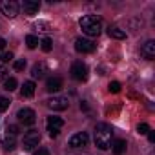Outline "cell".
<instances>
[{
  "instance_id": "obj_23",
  "label": "cell",
  "mask_w": 155,
  "mask_h": 155,
  "mask_svg": "<svg viewBox=\"0 0 155 155\" xmlns=\"http://www.w3.org/2000/svg\"><path fill=\"white\" fill-rule=\"evenodd\" d=\"M9 60H13L11 51H0V62H9Z\"/></svg>"
},
{
  "instance_id": "obj_24",
  "label": "cell",
  "mask_w": 155,
  "mask_h": 155,
  "mask_svg": "<svg viewBox=\"0 0 155 155\" xmlns=\"http://www.w3.org/2000/svg\"><path fill=\"white\" fill-rule=\"evenodd\" d=\"M137 131H139V133H140V135H146V133H148V131H150V126H148V124H146V122H140V124H139V126H137Z\"/></svg>"
},
{
  "instance_id": "obj_19",
  "label": "cell",
  "mask_w": 155,
  "mask_h": 155,
  "mask_svg": "<svg viewBox=\"0 0 155 155\" xmlns=\"http://www.w3.org/2000/svg\"><path fill=\"white\" fill-rule=\"evenodd\" d=\"M17 86H18V82H17L15 77H8V79L4 81V90H8V91H15Z\"/></svg>"
},
{
  "instance_id": "obj_7",
  "label": "cell",
  "mask_w": 155,
  "mask_h": 155,
  "mask_svg": "<svg viewBox=\"0 0 155 155\" xmlns=\"http://www.w3.org/2000/svg\"><path fill=\"white\" fill-rule=\"evenodd\" d=\"M46 104H48V108L53 110V111H64V110H68L69 101H68L66 97H51Z\"/></svg>"
},
{
  "instance_id": "obj_15",
  "label": "cell",
  "mask_w": 155,
  "mask_h": 155,
  "mask_svg": "<svg viewBox=\"0 0 155 155\" xmlns=\"http://www.w3.org/2000/svg\"><path fill=\"white\" fill-rule=\"evenodd\" d=\"M108 35H110L111 38H117V40L126 38V31H122V29L117 28V26H110V28H108Z\"/></svg>"
},
{
  "instance_id": "obj_6",
  "label": "cell",
  "mask_w": 155,
  "mask_h": 155,
  "mask_svg": "<svg viewBox=\"0 0 155 155\" xmlns=\"http://www.w3.org/2000/svg\"><path fill=\"white\" fill-rule=\"evenodd\" d=\"M38 142H40V133H38L37 130L28 131V133L24 135V140H22V144H24V150H26V151H29V150H33L35 146H38Z\"/></svg>"
},
{
  "instance_id": "obj_4",
  "label": "cell",
  "mask_w": 155,
  "mask_h": 155,
  "mask_svg": "<svg viewBox=\"0 0 155 155\" xmlns=\"http://www.w3.org/2000/svg\"><path fill=\"white\" fill-rule=\"evenodd\" d=\"M46 126H48V133H49V137L55 139V137H58L60 128L64 126V120H62L60 117H48Z\"/></svg>"
},
{
  "instance_id": "obj_22",
  "label": "cell",
  "mask_w": 155,
  "mask_h": 155,
  "mask_svg": "<svg viewBox=\"0 0 155 155\" xmlns=\"http://www.w3.org/2000/svg\"><path fill=\"white\" fill-rule=\"evenodd\" d=\"M9 104H11V101H9L8 97H2V95H0V111H6V110L9 108Z\"/></svg>"
},
{
  "instance_id": "obj_18",
  "label": "cell",
  "mask_w": 155,
  "mask_h": 155,
  "mask_svg": "<svg viewBox=\"0 0 155 155\" xmlns=\"http://www.w3.org/2000/svg\"><path fill=\"white\" fill-rule=\"evenodd\" d=\"M2 146H4L6 150H13V148L17 146V135L8 133V135L4 137V140H2Z\"/></svg>"
},
{
  "instance_id": "obj_21",
  "label": "cell",
  "mask_w": 155,
  "mask_h": 155,
  "mask_svg": "<svg viewBox=\"0 0 155 155\" xmlns=\"http://www.w3.org/2000/svg\"><path fill=\"white\" fill-rule=\"evenodd\" d=\"M38 44H40L42 51H46V53H48V51H51V48H53V42H51V38H48V37H46V38H42Z\"/></svg>"
},
{
  "instance_id": "obj_9",
  "label": "cell",
  "mask_w": 155,
  "mask_h": 155,
  "mask_svg": "<svg viewBox=\"0 0 155 155\" xmlns=\"http://www.w3.org/2000/svg\"><path fill=\"white\" fill-rule=\"evenodd\" d=\"M88 142H90V135L86 131H79V133H75L69 139V146L71 148H84V146H88Z\"/></svg>"
},
{
  "instance_id": "obj_17",
  "label": "cell",
  "mask_w": 155,
  "mask_h": 155,
  "mask_svg": "<svg viewBox=\"0 0 155 155\" xmlns=\"http://www.w3.org/2000/svg\"><path fill=\"white\" fill-rule=\"evenodd\" d=\"M126 140H122V139H117L113 144H111V150H113V153L115 155H122L124 151H126Z\"/></svg>"
},
{
  "instance_id": "obj_14",
  "label": "cell",
  "mask_w": 155,
  "mask_h": 155,
  "mask_svg": "<svg viewBox=\"0 0 155 155\" xmlns=\"http://www.w3.org/2000/svg\"><path fill=\"white\" fill-rule=\"evenodd\" d=\"M46 73H48V66H46L44 62L35 64V66H33V69H31V77H33V79H42Z\"/></svg>"
},
{
  "instance_id": "obj_8",
  "label": "cell",
  "mask_w": 155,
  "mask_h": 155,
  "mask_svg": "<svg viewBox=\"0 0 155 155\" xmlns=\"http://www.w3.org/2000/svg\"><path fill=\"white\" fill-rule=\"evenodd\" d=\"M17 117H18V120H20L22 124H26V126H31V124H35V120H37V113H35L31 108H22V110H18Z\"/></svg>"
},
{
  "instance_id": "obj_12",
  "label": "cell",
  "mask_w": 155,
  "mask_h": 155,
  "mask_svg": "<svg viewBox=\"0 0 155 155\" xmlns=\"http://www.w3.org/2000/svg\"><path fill=\"white\" fill-rule=\"evenodd\" d=\"M140 55H142L146 60H153V58H155V40L144 42L142 48H140Z\"/></svg>"
},
{
  "instance_id": "obj_30",
  "label": "cell",
  "mask_w": 155,
  "mask_h": 155,
  "mask_svg": "<svg viewBox=\"0 0 155 155\" xmlns=\"http://www.w3.org/2000/svg\"><path fill=\"white\" fill-rule=\"evenodd\" d=\"M4 48H6V40H4V38H0V51H2Z\"/></svg>"
},
{
  "instance_id": "obj_10",
  "label": "cell",
  "mask_w": 155,
  "mask_h": 155,
  "mask_svg": "<svg viewBox=\"0 0 155 155\" xmlns=\"http://www.w3.org/2000/svg\"><path fill=\"white\" fill-rule=\"evenodd\" d=\"M75 49L79 51V53H91L95 51V44L90 40V38H77L75 40Z\"/></svg>"
},
{
  "instance_id": "obj_3",
  "label": "cell",
  "mask_w": 155,
  "mask_h": 155,
  "mask_svg": "<svg viewBox=\"0 0 155 155\" xmlns=\"http://www.w3.org/2000/svg\"><path fill=\"white\" fill-rule=\"evenodd\" d=\"M18 2H15V0H0V13H2L4 17L8 18H15L18 15Z\"/></svg>"
},
{
  "instance_id": "obj_28",
  "label": "cell",
  "mask_w": 155,
  "mask_h": 155,
  "mask_svg": "<svg viewBox=\"0 0 155 155\" xmlns=\"http://www.w3.org/2000/svg\"><path fill=\"white\" fill-rule=\"evenodd\" d=\"M35 155H49V151H48L46 148H38V150L35 151Z\"/></svg>"
},
{
  "instance_id": "obj_20",
  "label": "cell",
  "mask_w": 155,
  "mask_h": 155,
  "mask_svg": "<svg viewBox=\"0 0 155 155\" xmlns=\"http://www.w3.org/2000/svg\"><path fill=\"white\" fill-rule=\"evenodd\" d=\"M26 44H28L29 49H35V48L38 46V38H37L35 35H28V37H26Z\"/></svg>"
},
{
  "instance_id": "obj_26",
  "label": "cell",
  "mask_w": 155,
  "mask_h": 155,
  "mask_svg": "<svg viewBox=\"0 0 155 155\" xmlns=\"http://www.w3.org/2000/svg\"><path fill=\"white\" fill-rule=\"evenodd\" d=\"M110 91L111 93H119L120 91V84L119 82H110Z\"/></svg>"
},
{
  "instance_id": "obj_1",
  "label": "cell",
  "mask_w": 155,
  "mask_h": 155,
  "mask_svg": "<svg viewBox=\"0 0 155 155\" xmlns=\"http://www.w3.org/2000/svg\"><path fill=\"white\" fill-rule=\"evenodd\" d=\"M111 137H113V130L110 124L99 122L95 126V144L99 150H110L111 148Z\"/></svg>"
},
{
  "instance_id": "obj_27",
  "label": "cell",
  "mask_w": 155,
  "mask_h": 155,
  "mask_svg": "<svg viewBox=\"0 0 155 155\" xmlns=\"http://www.w3.org/2000/svg\"><path fill=\"white\" fill-rule=\"evenodd\" d=\"M6 75H8V69L0 64V81H6Z\"/></svg>"
},
{
  "instance_id": "obj_16",
  "label": "cell",
  "mask_w": 155,
  "mask_h": 155,
  "mask_svg": "<svg viewBox=\"0 0 155 155\" xmlns=\"http://www.w3.org/2000/svg\"><path fill=\"white\" fill-rule=\"evenodd\" d=\"M35 82L33 81H28V82H24V86H22V97H26V99H29V97H33L35 95Z\"/></svg>"
},
{
  "instance_id": "obj_5",
  "label": "cell",
  "mask_w": 155,
  "mask_h": 155,
  "mask_svg": "<svg viewBox=\"0 0 155 155\" xmlns=\"http://www.w3.org/2000/svg\"><path fill=\"white\" fill-rule=\"evenodd\" d=\"M69 73H71L73 79L79 81V82H82V81L88 79V68H86V64H82V62H75V64L71 66Z\"/></svg>"
},
{
  "instance_id": "obj_11",
  "label": "cell",
  "mask_w": 155,
  "mask_h": 155,
  "mask_svg": "<svg viewBox=\"0 0 155 155\" xmlns=\"http://www.w3.org/2000/svg\"><path fill=\"white\" fill-rule=\"evenodd\" d=\"M22 9H24L26 15L33 17V15L38 13V9H40V2H38V0H24V2H22Z\"/></svg>"
},
{
  "instance_id": "obj_29",
  "label": "cell",
  "mask_w": 155,
  "mask_h": 155,
  "mask_svg": "<svg viewBox=\"0 0 155 155\" xmlns=\"http://www.w3.org/2000/svg\"><path fill=\"white\" fill-rule=\"evenodd\" d=\"M148 140L150 142H155V131H151V130L148 131Z\"/></svg>"
},
{
  "instance_id": "obj_25",
  "label": "cell",
  "mask_w": 155,
  "mask_h": 155,
  "mask_svg": "<svg viewBox=\"0 0 155 155\" xmlns=\"http://www.w3.org/2000/svg\"><path fill=\"white\" fill-rule=\"evenodd\" d=\"M13 66H15V69H17V71H22V69L26 68V60H24V58H18V60H15V64H13Z\"/></svg>"
},
{
  "instance_id": "obj_13",
  "label": "cell",
  "mask_w": 155,
  "mask_h": 155,
  "mask_svg": "<svg viewBox=\"0 0 155 155\" xmlns=\"http://www.w3.org/2000/svg\"><path fill=\"white\" fill-rule=\"evenodd\" d=\"M46 90L49 93H57L62 90V79L60 77H49V79L46 81Z\"/></svg>"
},
{
  "instance_id": "obj_2",
  "label": "cell",
  "mask_w": 155,
  "mask_h": 155,
  "mask_svg": "<svg viewBox=\"0 0 155 155\" xmlns=\"http://www.w3.org/2000/svg\"><path fill=\"white\" fill-rule=\"evenodd\" d=\"M81 29L88 37H99L102 31V20L97 15H86L81 18Z\"/></svg>"
}]
</instances>
